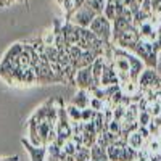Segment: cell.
I'll list each match as a JSON object with an SVG mask.
<instances>
[{"label":"cell","instance_id":"7c38bea8","mask_svg":"<svg viewBox=\"0 0 161 161\" xmlns=\"http://www.w3.org/2000/svg\"><path fill=\"white\" fill-rule=\"evenodd\" d=\"M132 26V21L127 19L126 16H116V19L113 21V37H111V44L114 42V40L123 34L126 29H129Z\"/></svg>","mask_w":161,"mask_h":161},{"label":"cell","instance_id":"ffe728a7","mask_svg":"<svg viewBox=\"0 0 161 161\" xmlns=\"http://www.w3.org/2000/svg\"><path fill=\"white\" fill-rule=\"evenodd\" d=\"M74 158H76V161H90V148L84 147V145H79Z\"/></svg>","mask_w":161,"mask_h":161},{"label":"cell","instance_id":"603a6c76","mask_svg":"<svg viewBox=\"0 0 161 161\" xmlns=\"http://www.w3.org/2000/svg\"><path fill=\"white\" fill-rule=\"evenodd\" d=\"M95 110H92L90 106H87V108H84L82 110V121L84 123H87V121H92L93 119V116H95Z\"/></svg>","mask_w":161,"mask_h":161},{"label":"cell","instance_id":"44dd1931","mask_svg":"<svg viewBox=\"0 0 161 161\" xmlns=\"http://www.w3.org/2000/svg\"><path fill=\"white\" fill-rule=\"evenodd\" d=\"M60 3V7L63 8V11L66 13V19H68L73 13H74V2L73 0H57Z\"/></svg>","mask_w":161,"mask_h":161},{"label":"cell","instance_id":"d4e9b609","mask_svg":"<svg viewBox=\"0 0 161 161\" xmlns=\"http://www.w3.org/2000/svg\"><path fill=\"white\" fill-rule=\"evenodd\" d=\"M73 2H74V11H76L77 8H80V7H82V5L87 2V0H73Z\"/></svg>","mask_w":161,"mask_h":161},{"label":"cell","instance_id":"e0dca14e","mask_svg":"<svg viewBox=\"0 0 161 161\" xmlns=\"http://www.w3.org/2000/svg\"><path fill=\"white\" fill-rule=\"evenodd\" d=\"M137 158H139V150H136L134 147L126 143L123 148V158H121V161H137Z\"/></svg>","mask_w":161,"mask_h":161},{"label":"cell","instance_id":"9a60e30c","mask_svg":"<svg viewBox=\"0 0 161 161\" xmlns=\"http://www.w3.org/2000/svg\"><path fill=\"white\" fill-rule=\"evenodd\" d=\"M66 113H68V118H69V121H71V124L82 121V110L77 108V106L73 105V103L66 105Z\"/></svg>","mask_w":161,"mask_h":161},{"label":"cell","instance_id":"ba28073f","mask_svg":"<svg viewBox=\"0 0 161 161\" xmlns=\"http://www.w3.org/2000/svg\"><path fill=\"white\" fill-rule=\"evenodd\" d=\"M21 143L26 148V152L31 155V161H44L47 153V145H32L26 139H21Z\"/></svg>","mask_w":161,"mask_h":161},{"label":"cell","instance_id":"d6986e66","mask_svg":"<svg viewBox=\"0 0 161 161\" xmlns=\"http://www.w3.org/2000/svg\"><path fill=\"white\" fill-rule=\"evenodd\" d=\"M84 5L90 7L97 15H102V13L105 11V7H106V0H87Z\"/></svg>","mask_w":161,"mask_h":161},{"label":"cell","instance_id":"7402d4cb","mask_svg":"<svg viewBox=\"0 0 161 161\" xmlns=\"http://www.w3.org/2000/svg\"><path fill=\"white\" fill-rule=\"evenodd\" d=\"M152 119H153L152 113H148L147 110H140L137 123H139V126H147V127H148V124L152 123Z\"/></svg>","mask_w":161,"mask_h":161},{"label":"cell","instance_id":"7a4b0ae2","mask_svg":"<svg viewBox=\"0 0 161 161\" xmlns=\"http://www.w3.org/2000/svg\"><path fill=\"white\" fill-rule=\"evenodd\" d=\"M90 31L95 32L97 37H100L105 44H111V37H113V21H110L103 13L97 15L90 23Z\"/></svg>","mask_w":161,"mask_h":161},{"label":"cell","instance_id":"83f0119b","mask_svg":"<svg viewBox=\"0 0 161 161\" xmlns=\"http://www.w3.org/2000/svg\"><path fill=\"white\" fill-rule=\"evenodd\" d=\"M102 161H110V159H102Z\"/></svg>","mask_w":161,"mask_h":161},{"label":"cell","instance_id":"8992f818","mask_svg":"<svg viewBox=\"0 0 161 161\" xmlns=\"http://www.w3.org/2000/svg\"><path fill=\"white\" fill-rule=\"evenodd\" d=\"M76 86L79 89H92L95 87V80H93V73H92V64L79 68L76 71Z\"/></svg>","mask_w":161,"mask_h":161},{"label":"cell","instance_id":"6da1fadb","mask_svg":"<svg viewBox=\"0 0 161 161\" xmlns=\"http://www.w3.org/2000/svg\"><path fill=\"white\" fill-rule=\"evenodd\" d=\"M145 63L147 68H155L158 66V47L155 44V40H148V39H140L139 42L134 45V48L130 50Z\"/></svg>","mask_w":161,"mask_h":161},{"label":"cell","instance_id":"277c9868","mask_svg":"<svg viewBox=\"0 0 161 161\" xmlns=\"http://www.w3.org/2000/svg\"><path fill=\"white\" fill-rule=\"evenodd\" d=\"M139 40H140L139 29L132 24L129 29H126L123 34H121V36L114 40L113 45L121 47V48H126V50H132V48H134V45H136V44L139 42Z\"/></svg>","mask_w":161,"mask_h":161},{"label":"cell","instance_id":"2e32d148","mask_svg":"<svg viewBox=\"0 0 161 161\" xmlns=\"http://www.w3.org/2000/svg\"><path fill=\"white\" fill-rule=\"evenodd\" d=\"M152 18H153V15H152V13H148V11L142 10V7H140V10H139V11H136V13H134L132 24L136 26V28H139V26H140L142 23L148 21V19H152Z\"/></svg>","mask_w":161,"mask_h":161},{"label":"cell","instance_id":"3957f363","mask_svg":"<svg viewBox=\"0 0 161 161\" xmlns=\"http://www.w3.org/2000/svg\"><path fill=\"white\" fill-rule=\"evenodd\" d=\"M95 16H97V13L93 11L90 7L82 5L80 8H77L66 21H69V23H73L76 26H80V28H89L90 23L93 21V18H95Z\"/></svg>","mask_w":161,"mask_h":161},{"label":"cell","instance_id":"5bb4252c","mask_svg":"<svg viewBox=\"0 0 161 161\" xmlns=\"http://www.w3.org/2000/svg\"><path fill=\"white\" fill-rule=\"evenodd\" d=\"M102 159H108L106 148L100 147L98 143H93L90 147V161H102Z\"/></svg>","mask_w":161,"mask_h":161},{"label":"cell","instance_id":"4316f807","mask_svg":"<svg viewBox=\"0 0 161 161\" xmlns=\"http://www.w3.org/2000/svg\"><path fill=\"white\" fill-rule=\"evenodd\" d=\"M15 2H23V3L26 2V3H28V2H29V0H10V3H15Z\"/></svg>","mask_w":161,"mask_h":161},{"label":"cell","instance_id":"52a82bcc","mask_svg":"<svg viewBox=\"0 0 161 161\" xmlns=\"http://www.w3.org/2000/svg\"><path fill=\"white\" fill-rule=\"evenodd\" d=\"M126 57L129 60V77L132 80H137L139 82V77H140L142 71L145 69V63L136 55V53H130L129 50H126Z\"/></svg>","mask_w":161,"mask_h":161},{"label":"cell","instance_id":"9c48e42d","mask_svg":"<svg viewBox=\"0 0 161 161\" xmlns=\"http://www.w3.org/2000/svg\"><path fill=\"white\" fill-rule=\"evenodd\" d=\"M61 34L64 37V42L68 45H76L79 42V26L66 21L61 26Z\"/></svg>","mask_w":161,"mask_h":161},{"label":"cell","instance_id":"cb8c5ba5","mask_svg":"<svg viewBox=\"0 0 161 161\" xmlns=\"http://www.w3.org/2000/svg\"><path fill=\"white\" fill-rule=\"evenodd\" d=\"M155 44H156L158 50H161V21L158 23V37H156V40H155Z\"/></svg>","mask_w":161,"mask_h":161},{"label":"cell","instance_id":"ac0fdd59","mask_svg":"<svg viewBox=\"0 0 161 161\" xmlns=\"http://www.w3.org/2000/svg\"><path fill=\"white\" fill-rule=\"evenodd\" d=\"M77 148H79V143L71 137V139H68L64 143H63V147H61V150H63V153L64 155H76V152H77Z\"/></svg>","mask_w":161,"mask_h":161},{"label":"cell","instance_id":"8fae6325","mask_svg":"<svg viewBox=\"0 0 161 161\" xmlns=\"http://www.w3.org/2000/svg\"><path fill=\"white\" fill-rule=\"evenodd\" d=\"M90 98H92V93H90L89 89H79V90L74 93L71 103L76 105L77 108L84 110V108H87V106H90Z\"/></svg>","mask_w":161,"mask_h":161},{"label":"cell","instance_id":"4fadbf2b","mask_svg":"<svg viewBox=\"0 0 161 161\" xmlns=\"http://www.w3.org/2000/svg\"><path fill=\"white\" fill-rule=\"evenodd\" d=\"M126 142H127V145L134 147L136 150H142L143 147H145V143H147V140L143 139V136H142L139 130H132V132H129V136L126 137Z\"/></svg>","mask_w":161,"mask_h":161},{"label":"cell","instance_id":"484cf974","mask_svg":"<svg viewBox=\"0 0 161 161\" xmlns=\"http://www.w3.org/2000/svg\"><path fill=\"white\" fill-rule=\"evenodd\" d=\"M10 5V0H0V7H8Z\"/></svg>","mask_w":161,"mask_h":161},{"label":"cell","instance_id":"30bf717a","mask_svg":"<svg viewBox=\"0 0 161 161\" xmlns=\"http://www.w3.org/2000/svg\"><path fill=\"white\" fill-rule=\"evenodd\" d=\"M139 34H140V39H148V40H156L158 37V23L152 18L148 21H145L139 26Z\"/></svg>","mask_w":161,"mask_h":161},{"label":"cell","instance_id":"5b68a950","mask_svg":"<svg viewBox=\"0 0 161 161\" xmlns=\"http://www.w3.org/2000/svg\"><path fill=\"white\" fill-rule=\"evenodd\" d=\"M139 86L142 90H152L159 89L161 86V76L155 71V68H145L139 77Z\"/></svg>","mask_w":161,"mask_h":161}]
</instances>
